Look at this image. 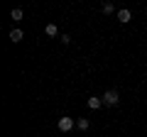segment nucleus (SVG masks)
<instances>
[{
	"label": "nucleus",
	"mask_w": 147,
	"mask_h": 137,
	"mask_svg": "<svg viewBox=\"0 0 147 137\" xmlns=\"http://www.w3.org/2000/svg\"><path fill=\"white\" fill-rule=\"evenodd\" d=\"M118 100H120L118 91H105V95H103V103H105V105H118Z\"/></svg>",
	"instance_id": "f257e3e1"
},
{
	"label": "nucleus",
	"mask_w": 147,
	"mask_h": 137,
	"mask_svg": "<svg viewBox=\"0 0 147 137\" xmlns=\"http://www.w3.org/2000/svg\"><path fill=\"white\" fill-rule=\"evenodd\" d=\"M74 127V118H59V130L61 132H69Z\"/></svg>",
	"instance_id": "f03ea898"
},
{
	"label": "nucleus",
	"mask_w": 147,
	"mask_h": 137,
	"mask_svg": "<svg viewBox=\"0 0 147 137\" xmlns=\"http://www.w3.org/2000/svg\"><path fill=\"white\" fill-rule=\"evenodd\" d=\"M86 103H88V108H91V110H98V108L103 105V98H96V95H93V98H88Z\"/></svg>",
	"instance_id": "7ed1b4c3"
},
{
	"label": "nucleus",
	"mask_w": 147,
	"mask_h": 137,
	"mask_svg": "<svg viewBox=\"0 0 147 137\" xmlns=\"http://www.w3.org/2000/svg\"><path fill=\"white\" fill-rule=\"evenodd\" d=\"M130 10H118V22H123V25H125V22H130Z\"/></svg>",
	"instance_id": "20e7f679"
},
{
	"label": "nucleus",
	"mask_w": 147,
	"mask_h": 137,
	"mask_svg": "<svg viewBox=\"0 0 147 137\" xmlns=\"http://www.w3.org/2000/svg\"><path fill=\"white\" fill-rule=\"evenodd\" d=\"M44 32H47L49 37H57V34H59V30H57V25H47V27H44Z\"/></svg>",
	"instance_id": "39448f33"
},
{
	"label": "nucleus",
	"mask_w": 147,
	"mask_h": 137,
	"mask_svg": "<svg viewBox=\"0 0 147 137\" xmlns=\"http://www.w3.org/2000/svg\"><path fill=\"white\" fill-rule=\"evenodd\" d=\"M10 39H12V42H20V39H22V30H17V27H15V30L10 32Z\"/></svg>",
	"instance_id": "423d86ee"
},
{
	"label": "nucleus",
	"mask_w": 147,
	"mask_h": 137,
	"mask_svg": "<svg viewBox=\"0 0 147 137\" xmlns=\"http://www.w3.org/2000/svg\"><path fill=\"white\" fill-rule=\"evenodd\" d=\"M10 17H12L15 22H17V20H22V10H20V7H15V10L10 12Z\"/></svg>",
	"instance_id": "0eeeda50"
},
{
	"label": "nucleus",
	"mask_w": 147,
	"mask_h": 137,
	"mask_svg": "<svg viewBox=\"0 0 147 137\" xmlns=\"http://www.w3.org/2000/svg\"><path fill=\"white\" fill-rule=\"evenodd\" d=\"M76 125H79V130H88V125H91V122L86 120V118H81V120L76 122Z\"/></svg>",
	"instance_id": "6e6552de"
},
{
	"label": "nucleus",
	"mask_w": 147,
	"mask_h": 137,
	"mask_svg": "<svg viewBox=\"0 0 147 137\" xmlns=\"http://www.w3.org/2000/svg\"><path fill=\"white\" fill-rule=\"evenodd\" d=\"M103 12H105V15H110V12H113V5H110V3H103Z\"/></svg>",
	"instance_id": "1a4fd4ad"
}]
</instances>
